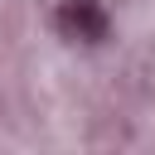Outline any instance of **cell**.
Returning <instances> with one entry per match:
<instances>
[{
    "label": "cell",
    "instance_id": "cell-1",
    "mask_svg": "<svg viewBox=\"0 0 155 155\" xmlns=\"http://www.w3.org/2000/svg\"><path fill=\"white\" fill-rule=\"evenodd\" d=\"M53 24H58V34L68 44H102L111 34V15H107L102 0H63Z\"/></svg>",
    "mask_w": 155,
    "mask_h": 155
}]
</instances>
